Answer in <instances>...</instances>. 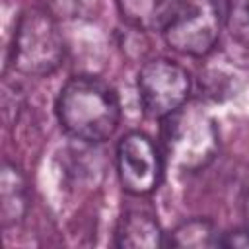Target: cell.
<instances>
[{
	"label": "cell",
	"mask_w": 249,
	"mask_h": 249,
	"mask_svg": "<svg viewBox=\"0 0 249 249\" xmlns=\"http://www.w3.org/2000/svg\"><path fill=\"white\" fill-rule=\"evenodd\" d=\"M171 49L191 56L208 54L220 37L216 0H185L179 16L163 31Z\"/></svg>",
	"instance_id": "obj_5"
},
{
	"label": "cell",
	"mask_w": 249,
	"mask_h": 249,
	"mask_svg": "<svg viewBox=\"0 0 249 249\" xmlns=\"http://www.w3.org/2000/svg\"><path fill=\"white\" fill-rule=\"evenodd\" d=\"M64 60V39L54 18L41 10H25L14 31L10 64L25 76H49Z\"/></svg>",
	"instance_id": "obj_3"
},
{
	"label": "cell",
	"mask_w": 249,
	"mask_h": 249,
	"mask_svg": "<svg viewBox=\"0 0 249 249\" xmlns=\"http://www.w3.org/2000/svg\"><path fill=\"white\" fill-rule=\"evenodd\" d=\"M60 126L84 142H103L113 136L121 121V103L115 89L95 76L70 78L56 99Z\"/></svg>",
	"instance_id": "obj_1"
},
{
	"label": "cell",
	"mask_w": 249,
	"mask_h": 249,
	"mask_svg": "<svg viewBox=\"0 0 249 249\" xmlns=\"http://www.w3.org/2000/svg\"><path fill=\"white\" fill-rule=\"evenodd\" d=\"M117 247L138 249V247H161L165 245L163 231L158 220L144 210H128L119 220L115 231Z\"/></svg>",
	"instance_id": "obj_8"
},
{
	"label": "cell",
	"mask_w": 249,
	"mask_h": 249,
	"mask_svg": "<svg viewBox=\"0 0 249 249\" xmlns=\"http://www.w3.org/2000/svg\"><path fill=\"white\" fill-rule=\"evenodd\" d=\"M222 231L206 218H191L179 224L167 237L165 245L181 249H204L222 247Z\"/></svg>",
	"instance_id": "obj_10"
},
{
	"label": "cell",
	"mask_w": 249,
	"mask_h": 249,
	"mask_svg": "<svg viewBox=\"0 0 249 249\" xmlns=\"http://www.w3.org/2000/svg\"><path fill=\"white\" fill-rule=\"evenodd\" d=\"M226 25L230 35L249 49V0H228Z\"/></svg>",
	"instance_id": "obj_11"
},
{
	"label": "cell",
	"mask_w": 249,
	"mask_h": 249,
	"mask_svg": "<svg viewBox=\"0 0 249 249\" xmlns=\"http://www.w3.org/2000/svg\"><path fill=\"white\" fill-rule=\"evenodd\" d=\"M29 206L27 198V183L23 173L12 165L4 163L2 173H0V216H2V226L10 228L16 226L23 220L25 212Z\"/></svg>",
	"instance_id": "obj_9"
},
{
	"label": "cell",
	"mask_w": 249,
	"mask_h": 249,
	"mask_svg": "<svg viewBox=\"0 0 249 249\" xmlns=\"http://www.w3.org/2000/svg\"><path fill=\"white\" fill-rule=\"evenodd\" d=\"M222 247L249 249V230H233L222 235Z\"/></svg>",
	"instance_id": "obj_12"
},
{
	"label": "cell",
	"mask_w": 249,
	"mask_h": 249,
	"mask_svg": "<svg viewBox=\"0 0 249 249\" xmlns=\"http://www.w3.org/2000/svg\"><path fill=\"white\" fill-rule=\"evenodd\" d=\"M191 89L189 72L169 60L152 58L138 72V95L150 119H165L187 103Z\"/></svg>",
	"instance_id": "obj_4"
},
{
	"label": "cell",
	"mask_w": 249,
	"mask_h": 249,
	"mask_svg": "<svg viewBox=\"0 0 249 249\" xmlns=\"http://www.w3.org/2000/svg\"><path fill=\"white\" fill-rule=\"evenodd\" d=\"M117 171L123 189L142 196L158 189L163 161L154 140L142 132H128L117 146Z\"/></svg>",
	"instance_id": "obj_6"
},
{
	"label": "cell",
	"mask_w": 249,
	"mask_h": 249,
	"mask_svg": "<svg viewBox=\"0 0 249 249\" xmlns=\"http://www.w3.org/2000/svg\"><path fill=\"white\" fill-rule=\"evenodd\" d=\"M123 18L144 31H165L185 0H117Z\"/></svg>",
	"instance_id": "obj_7"
},
{
	"label": "cell",
	"mask_w": 249,
	"mask_h": 249,
	"mask_svg": "<svg viewBox=\"0 0 249 249\" xmlns=\"http://www.w3.org/2000/svg\"><path fill=\"white\" fill-rule=\"evenodd\" d=\"M163 146L173 167L198 171L216 158V123L202 107L183 105L163 119Z\"/></svg>",
	"instance_id": "obj_2"
}]
</instances>
